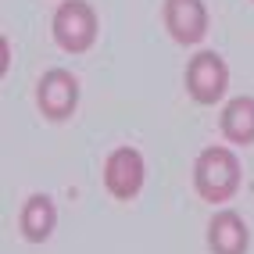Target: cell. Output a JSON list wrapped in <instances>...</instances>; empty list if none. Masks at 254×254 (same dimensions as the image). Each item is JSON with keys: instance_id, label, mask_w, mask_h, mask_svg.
<instances>
[{"instance_id": "6da1fadb", "label": "cell", "mask_w": 254, "mask_h": 254, "mask_svg": "<svg viewBox=\"0 0 254 254\" xmlns=\"http://www.w3.org/2000/svg\"><path fill=\"white\" fill-rule=\"evenodd\" d=\"M193 183H197V193L211 200V204H222L236 193L240 186V161L236 154H229L226 147H208L200 150L197 168H193Z\"/></svg>"}, {"instance_id": "7a4b0ae2", "label": "cell", "mask_w": 254, "mask_h": 254, "mask_svg": "<svg viewBox=\"0 0 254 254\" xmlns=\"http://www.w3.org/2000/svg\"><path fill=\"white\" fill-rule=\"evenodd\" d=\"M54 40L68 50V54H82L97 40V14L86 0H64L54 14Z\"/></svg>"}, {"instance_id": "3957f363", "label": "cell", "mask_w": 254, "mask_h": 254, "mask_svg": "<svg viewBox=\"0 0 254 254\" xmlns=\"http://www.w3.org/2000/svg\"><path fill=\"white\" fill-rule=\"evenodd\" d=\"M226 82H229V72H226V61L215 54V50H200V54L190 58L186 64V93H190L197 104H218L226 93Z\"/></svg>"}, {"instance_id": "277c9868", "label": "cell", "mask_w": 254, "mask_h": 254, "mask_svg": "<svg viewBox=\"0 0 254 254\" xmlns=\"http://www.w3.org/2000/svg\"><path fill=\"white\" fill-rule=\"evenodd\" d=\"M36 104L40 111L50 118V122H64L75 104H79V82L72 72H64V68H50L43 79H40V86H36Z\"/></svg>"}, {"instance_id": "5b68a950", "label": "cell", "mask_w": 254, "mask_h": 254, "mask_svg": "<svg viewBox=\"0 0 254 254\" xmlns=\"http://www.w3.org/2000/svg\"><path fill=\"white\" fill-rule=\"evenodd\" d=\"M143 176H147V165H143V154L136 147H118L111 150V158L104 165V186L118 197V200H129L140 193L143 186Z\"/></svg>"}, {"instance_id": "8992f818", "label": "cell", "mask_w": 254, "mask_h": 254, "mask_svg": "<svg viewBox=\"0 0 254 254\" xmlns=\"http://www.w3.org/2000/svg\"><path fill=\"white\" fill-rule=\"evenodd\" d=\"M165 25L176 43L193 47L208 32V11L200 0H165Z\"/></svg>"}, {"instance_id": "52a82bcc", "label": "cell", "mask_w": 254, "mask_h": 254, "mask_svg": "<svg viewBox=\"0 0 254 254\" xmlns=\"http://www.w3.org/2000/svg\"><path fill=\"white\" fill-rule=\"evenodd\" d=\"M247 226L240 215L233 211H218L208 226V244L215 254H247Z\"/></svg>"}, {"instance_id": "ba28073f", "label": "cell", "mask_w": 254, "mask_h": 254, "mask_svg": "<svg viewBox=\"0 0 254 254\" xmlns=\"http://www.w3.org/2000/svg\"><path fill=\"white\" fill-rule=\"evenodd\" d=\"M218 126L233 143H251L254 140V97H233L222 108Z\"/></svg>"}, {"instance_id": "9c48e42d", "label": "cell", "mask_w": 254, "mask_h": 254, "mask_svg": "<svg viewBox=\"0 0 254 254\" xmlns=\"http://www.w3.org/2000/svg\"><path fill=\"white\" fill-rule=\"evenodd\" d=\"M54 222H58V211H54V200H50V197L36 193V197L25 200V208H22V233L29 236L32 244L47 240V236L54 233Z\"/></svg>"}]
</instances>
